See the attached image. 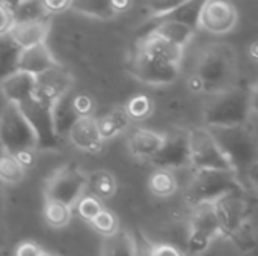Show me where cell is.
<instances>
[{
	"mask_svg": "<svg viewBox=\"0 0 258 256\" xmlns=\"http://www.w3.org/2000/svg\"><path fill=\"white\" fill-rule=\"evenodd\" d=\"M27 167L14 155L0 152V184L17 186L26 177Z\"/></svg>",
	"mask_w": 258,
	"mask_h": 256,
	"instance_id": "83f0119b",
	"label": "cell"
},
{
	"mask_svg": "<svg viewBox=\"0 0 258 256\" xmlns=\"http://www.w3.org/2000/svg\"><path fill=\"white\" fill-rule=\"evenodd\" d=\"M150 256H186L181 249H178L174 244L160 243L150 249Z\"/></svg>",
	"mask_w": 258,
	"mask_h": 256,
	"instance_id": "74e56055",
	"label": "cell"
},
{
	"mask_svg": "<svg viewBox=\"0 0 258 256\" xmlns=\"http://www.w3.org/2000/svg\"><path fill=\"white\" fill-rule=\"evenodd\" d=\"M136 50L145 53L150 57H154V59H159V60H163L168 63L181 65L186 48H183L159 35L145 32L144 36L138 41Z\"/></svg>",
	"mask_w": 258,
	"mask_h": 256,
	"instance_id": "d6986e66",
	"label": "cell"
},
{
	"mask_svg": "<svg viewBox=\"0 0 258 256\" xmlns=\"http://www.w3.org/2000/svg\"><path fill=\"white\" fill-rule=\"evenodd\" d=\"M51 29V20H33V21H14L8 32V38L18 47H30L35 44L47 42Z\"/></svg>",
	"mask_w": 258,
	"mask_h": 256,
	"instance_id": "ac0fdd59",
	"label": "cell"
},
{
	"mask_svg": "<svg viewBox=\"0 0 258 256\" xmlns=\"http://www.w3.org/2000/svg\"><path fill=\"white\" fill-rule=\"evenodd\" d=\"M88 175L74 164L56 169L47 180L44 198L68 205L74 210L77 201L86 193Z\"/></svg>",
	"mask_w": 258,
	"mask_h": 256,
	"instance_id": "9c48e42d",
	"label": "cell"
},
{
	"mask_svg": "<svg viewBox=\"0 0 258 256\" xmlns=\"http://www.w3.org/2000/svg\"><path fill=\"white\" fill-rule=\"evenodd\" d=\"M56 65H59V62L54 57L53 51L48 48L47 42L18 48L17 69H20V71L29 72V74H33L38 77V75L47 72L48 69L54 68Z\"/></svg>",
	"mask_w": 258,
	"mask_h": 256,
	"instance_id": "9a60e30c",
	"label": "cell"
},
{
	"mask_svg": "<svg viewBox=\"0 0 258 256\" xmlns=\"http://www.w3.org/2000/svg\"><path fill=\"white\" fill-rule=\"evenodd\" d=\"M14 24L12 11L3 2H0V36H6L11 26Z\"/></svg>",
	"mask_w": 258,
	"mask_h": 256,
	"instance_id": "ab89813d",
	"label": "cell"
},
{
	"mask_svg": "<svg viewBox=\"0 0 258 256\" xmlns=\"http://www.w3.org/2000/svg\"><path fill=\"white\" fill-rule=\"evenodd\" d=\"M41 2L48 15H57V14H63L65 11H70L73 0H41Z\"/></svg>",
	"mask_w": 258,
	"mask_h": 256,
	"instance_id": "8d00e7d4",
	"label": "cell"
},
{
	"mask_svg": "<svg viewBox=\"0 0 258 256\" xmlns=\"http://www.w3.org/2000/svg\"><path fill=\"white\" fill-rule=\"evenodd\" d=\"M100 256H139L133 234L127 229L118 228L113 234L104 235L101 240Z\"/></svg>",
	"mask_w": 258,
	"mask_h": 256,
	"instance_id": "603a6c76",
	"label": "cell"
},
{
	"mask_svg": "<svg viewBox=\"0 0 258 256\" xmlns=\"http://www.w3.org/2000/svg\"><path fill=\"white\" fill-rule=\"evenodd\" d=\"M74 208L77 210V214L85 220V222H91L104 207H103V204H101V201L98 199V198H95L94 195H91V193H85L79 201H77V204L74 205Z\"/></svg>",
	"mask_w": 258,
	"mask_h": 256,
	"instance_id": "836d02e7",
	"label": "cell"
},
{
	"mask_svg": "<svg viewBox=\"0 0 258 256\" xmlns=\"http://www.w3.org/2000/svg\"><path fill=\"white\" fill-rule=\"evenodd\" d=\"M70 89H73V75L59 63L47 72L38 75L35 95L54 104Z\"/></svg>",
	"mask_w": 258,
	"mask_h": 256,
	"instance_id": "2e32d148",
	"label": "cell"
},
{
	"mask_svg": "<svg viewBox=\"0 0 258 256\" xmlns=\"http://www.w3.org/2000/svg\"><path fill=\"white\" fill-rule=\"evenodd\" d=\"M124 107H125V110H127V113H128V116H130L132 121H144L154 110L153 101L150 100V97H147L144 94H139V95L132 97L125 103Z\"/></svg>",
	"mask_w": 258,
	"mask_h": 256,
	"instance_id": "1f68e13d",
	"label": "cell"
},
{
	"mask_svg": "<svg viewBox=\"0 0 258 256\" xmlns=\"http://www.w3.org/2000/svg\"><path fill=\"white\" fill-rule=\"evenodd\" d=\"M41 256H57V255H54V253H51V252H47V250H44V252L41 253Z\"/></svg>",
	"mask_w": 258,
	"mask_h": 256,
	"instance_id": "f6af8a7d",
	"label": "cell"
},
{
	"mask_svg": "<svg viewBox=\"0 0 258 256\" xmlns=\"http://www.w3.org/2000/svg\"><path fill=\"white\" fill-rule=\"evenodd\" d=\"M97 122L100 134L106 142L122 134L128 128L132 119L124 106H115L109 112H106L100 119H97Z\"/></svg>",
	"mask_w": 258,
	"mask_h": 256,
	"instance_id": "cb8c5ba5",
	"label": "cell"
},
{
	"mask_svg": "<svg viewBox=\"0 0 258 256\" xmlns=\"http://www.w3.org/2000/svg\"><path fill=\"white\" fill-rule=\"evenodd\" d=\"M42 252L44 249L35 241H23L15 247L14 256H41Z\"/></svg>",
	"mask_w": 258,
	"mask_h": 256,
	"instance_id": "f35d334b",
	"label": "cell"
},
{
	"mask_svg": "<svg viewBox=\"0 0 258 256\" xmlns=\"http://www.w3.org/2000/svg\"><path fill=\"white\" fill-rule=\"evenodd\" d=\"M36 75L15 69L0 81V94L5 98V101L20 106L33 97L36 91Z\"/></svg>",
	"mask_w": 258,
	"mask_h": 256,
	"instance_id": "e0dca14e",
	"label": "cell"
},
{
	"mask_svg": "<svg viewBox=\"0 0 258 256\" xmlns=\"http://www.w3.org/2000/svg\"><path fill=\"white\" fill-rule=\"evenodd\" d=\"M154 167H162L168 170H181L190 167L187 131L172 130L165 133V142L159 154L150 161Z\"/></svg>",
	"mask_w": 258,
	"mask_h": 256,
	"instance_id": "4fadbf2b",
	"label": "cell"
},
{
	"mask_svg": "<svg viewBox=\"0 0 258 256\" xmlns=\"http://www.w3.org/2000/svg\"><path fill=\"white\" fill-rule=\"evenodd\" d=\"M6 243H8V235H6V231H5V229L0 226V252L5 249Z\"/></svg>",
	"mask_w": 258,
	"mask_h": 256,
	"instance_id": "7bdbcfd3",
	"label": "cell"
},
{
	"mask_svg": "<svg viewBox=\"0 0 258 256\" xmlns=\"http://www.w3.org/2000/svg\"><path fill=\"white\" fill-rule=\"evenodd\" d=\"M148 189L157 198H169L178 190V181L175 172L156 167L148 178Z\"/></svg>",
	"mask_w": 258,
	"mask_h": 256,
	"instance_id": "4316f807",
	"label": "cell"
},
{
	"mask_svg": "<svg viewBox=\"0 0 258 256\" xmlns=\"http://www.w3.org/2000/svg\"><path fill=\"white\" fill-rule=\"evenodd\" d=\"M248 56H249V59H251V62L252 63H257V59H258V42L254 39L251 44H249V47H248Z\"/></svg>",
	"mask_w": 258,
	"mask_h": 256,
	"instance_id": "60d3db41",
	"label": "cell"
},
{
	"mask_svg": "<svg viewBox=\"0 0 258 256\" xmlns=\"http://www.w3.org/2000/svg\"><path fill=\"white\" fill-rule=\"evenodd\" d=\"M5 210H6V198H5L3 186L0 184V219H2V216L5 213Z\"/></svg>",
	"mask_w": 258,
	"mask_h": 256,
	"instance_id": "b9f144b4",
	"label": "cell"
},
{
	"mask_svg": "<svg viewBox=\"0 0 258 256\" xmlns=\"http://www.w3.org/2000/svg\"><path fill=\"white\" fill-rule=\"evenodd\" d=\"M237 20V8L230 0H204L198 17V29L212 35H225L236 27Z\"/></svg>",
	"mask_w": 258,
	"mask_h": 256,
	"instance_id": "7c38bea8",
	"label": "cell"
},
{
	"mask_svg": "<svg viewBox=\"0 0 258 256\" xmlns=\"http://www.w3.org/2000/svg\"><path fill=\"white\" fill-rule=\"evenodd\" d=\"M14 21H33V20H45L51 18L42 6L41 0H23L12 9Z\"/></svg>",
	"mask_w": 258,
	"mask_h": 256,
	"instance_id": "f546056e",
	"label": "cell"
},
{
	"mask_svg": "<svg viewBox=\"0 0 258 256\" xmlns=\"http://www.w3.org/2000/svg\"><path fill=\"white\" fill-rule=\"evenodd\" d=\"M187 2L189 0H145L144 8H145V12L150 15V18L157 20V18L171 15Z\"/></svg>",
	"mask_w": 258,
	"mask_h": 256,
	"instance_id": "d6a6232c",
	"label": "cell"
},
{
	"mask_svg": "<svg viewBox=\"0 0 258 256\" xmlns=\"http://www.w3.org/2000/svg\"><path fill=\"white\" fill-rule=\"evenodd\" d=\"M0 151L17 157L26 167L35 161L36 136L18 104L5 101L0 107Z\"/></svg>",
	"mask_w": 258,
	"mask_h": 256,
	"instance_id": "277c9868",
	"label": "cell"
},
{
	"mask_svg": "<svg viewBox=\"0 0 258 256\" xmlns=\"http://www.w3.org/2000/svg\"><path fill=\"white\" fill-rule=\"evenodd\" d=\"M86 192L98 198L100 201H106L115 196L116 193V180L115 177L104 169L94 170L88 175Z\"/></svg>",
	"mask_w": 258,
	"mask_h": 256,
	"instance_id": "484cf974",
	"label": "cell"
},
{
	"mask_svg": "<svg viewBox=\"0 0 258 256\" xmlns=\"http://www.w3.org/2000/svg\"><path fill=\"white\" fill-rule=\"evenodd\" d=\"M192 208L194 214L190 217L184 255L203 256L218 237H222V229L213 204H201Z\"/></svg>",
	"mask_w": 258,
	"mask_h": 256,
	"instance_id": "52a82bcc",
	"label": "cell"
},
{
	"mask_svg": "<svg viewBox=\"0 0 258 256\" xmlns=\"http://www.w3.org/2000/svg\"><path fill=\"white\" fill-rule=\"evenodd\" d=\"M18 47L6 36H0V81L17 69Z\"/></svg>",
	"mask_w": 258,
	"mask_h": 256,
	"instance_id": "4dcf8cb0",
	"label": "cell"
},
{
	"mask_svg": "<svg viewBox=\"0 0 258 256\" xmlns=\"http://www.w3.org/2000/svg\"><path fill=\"white\" fill-rule=\"evenodd\" d=\"M0 2H3L6 6H9V8L12 9L14 6H17V5H18L20 2H23V0H0Z\"/></svg>",
	"mask_w": 258,
	"mask_h": 256,
	"instance_id": "ee69618b",
	"label": "cell"
},
{
	"mask_svg": "<svg viewBox=\"0 0 258 256\" xmlns=\"http://www.w3.org/2000/svg\"><path fill=\"white\" fill-rule=\"evenodd\" d=\"M236 190H246V187L231 170H194L184 189V201L190 207L215 204L222 196Z\"/></svg>",
	"mask_w": 258,
	"mask_h": 256,
	"instance_id": "5b68a950",
	"label": "cell"
},
{
	"mask_svg": "<svg viewBox=\"0 0 258 256\" xmlns=\"http://www.w3.org/2000/svg\"><path fill=\"white\" fill-rule=\"evenodd\" d=\"M197 30L198 29H195L180 20H175L172 17H163V18H157L156 24L147 32L159 35V36L186 48L189 45V42L192 41V38L195 36Z\"/></svg>",
	"mask_w": 258,
	"mask_h": 256,
	"instance_id": "7402d4cb",
	"label": "cell"
},
{
	"mask_svg": "<svg viewBox=\"0 0 258 256\" xmlns=\"http://www.w3.org/2000/svg\"><path fill=\"white\" fill-rule=\"evenodd\" d=\"M180 66L175 63H168L154 57L147 56L145 53L136 50L132 59V74L141 83L148 86L162 88L175 83L180 77Z\"/></svg>",
	"mask_w": 258,
	"mask_h": 256,
	"instance_id": "30bf717a",
	"label": "cell"
},
{
	"mask_svg": "<svg viewBox=\"0 0 258 256\" xmlns=\"http://www.w3.org/2000/svg\"><path fill=\"white\" fill-rule=\"evenodd\" d=\"M21 112L29 121L38 143V151H54L60 148L62 139L56 134L53 121V103L33 94L32 98L20 104Z\"/></svg>",
	"mask_w": 258,
	"mask_h": 256,
	"instance_id": "ba28073f",
	"label": "cell"
},
{
	"mask_svg": "<svg viewBox=\"0 0 258 256\" xmlns=\"http://www.w3.org/2000/svg\"><path fill=\"white\" fill-rule=\"evenodd\" d=\"M67 137L79 151L88 154H98L103 151L104 139L100 134L98 122L95 116L79 118L67 133Z\"/></svg>",
	"mask_w": 258,
	"mask_h": 256,
	"instance_id": "5bb4252c",
	"label": "cell"
},
{
	"mask_svg": "<svg viewBox=\"0 0 258 256\" xmlns=\"http://www.w3.org/2000/svg\"><path fill=\"white\" fill-rule=\"evenodd\" d=\"M239 84V60L234 47L225 42L207 45L198 56L189 77V88L195 92L216 95Z\"/></svg>",
	"mask_w": 258,
	"mask_h": 256,
	"instance_id": "6da1fadb",
	"label": "cell"
},
{
	"mask_svg": "<svg viewBox=\"0 0 258 256\" xmlns=\"http://www.w3.org/2000/svg\"><path fill=\"white\" fill-rule=\"evenodd\" d=\"M207 128L210 130L222 152L228 158L230 164L233 166V170L245 186V180H248L257 167L258 145L254 127L248 122L230 127Z\"/></svg>",
	"mask_w": 258,
	"mask_h": 256,
	"instance_id": "3957f363",
	"label": "cell"
},
{
	"mask_svg": "<svg viewBox=\"0 0 258 256\" xmlns=\"http://www.w3.org/2000/svg\"><path fill=\"white\" fill-rule=\"evenodd\" d=\"M213 207L222 229V235L233 237L239 229L248 225L251 205L246 198V190L231 192L218 199Z\"/></svg>",
	"mask_w": 258,
	"mask_h": 256,
	"instance_id": "8fae6325",
	"label": "cell"
},
{
	"mask_svg": "<svg viewBox=\"0 0 258 256\" xmlns=\"http://www.w3.org/2000/svg\"><path fill=\"white\" fill-rule=\"evenodd\" d=\"M73 217V208L65 204L45 199L44 202V219L51 228H65Z\"/></svg>",
	"mask_w": 258,
	"mask_h": 256,
	"instance_id": "f1b7e54d",
	"label": "cell"
},
{
	"mask_svg": "<svg viewBox=\"0 0 258 256\" xmlns=\"http://www.w3.org/2000/svg\"><path fill=\"white\" fill-rule=\"evenodd\" d=\"M190 167L194 170H233L228 158L207 127L187 130ZM236 174V172H234Z\"/></svg>",
	"mask_w": 258,
	"mask_h": 256,
	"instance_id": "8992f818",
	"label": "cell"
},
{
	"mask_svg": "<svg viewBox=\"0 0 258 256\" xmlns=\"http://www.w3.org/2000/svg\"><path fill=\"white\" fill-rule=\"evenodd\" d=\"M74 104H73V91L70 89L67 94H63L54 104H53V121H54V130L56 134L62 139L67 136L71 125L79 119Z\"/></svg>",
	"mask_w": 258,
	"mask_h": 256,
	"instance_id": "d4e9b609",
	"label": "cell"
},
{
	"mask_svg": "<svg viewBox=\"0 0 258 256\" xmlns=\"http://www.w3.org/2000/svg\"><path fill=\"white\" fill-rule=\"evenodd\" d=\"M73 104H74V109H76V112H77V115L80 118L94 116L95 104H94V100L89 95H86V94H74L73 92Z\"/></svg>",
	"mask_w": 258,
	"mask_h": 256,
	"instance_id": "d590c367",
	"label": "cell"
},
{
	"mask_svg": "<svg viewBox=\"0 0 258 256\" xmlns=\"http://www.w3.org/2000/svg\"><path fill=\"white\" fill-rule=\"evenodd\" d=\"M165 142V133H159L148 128H136L127 140L128 151L138 160L150 163L162 149Z\"/></svg>",
	"mask_w": 258,
	"mask_h": 256,
	"instance_id": "44dd1931",
	"label": "cell"
},
{
	"mask_svg": "<svg viewBox=\"0 0 258 256\" xmlns=\"http://www.w3.org/2000/svg\"><path fill=\"white\" fill-rule=\"evenodd\" d=\"M203 110L206 127H230L239 124H252L257 113V88L240 86L210 95Z\"/></svg>",
	"mask_w": 258,
	"mask_h": 256,
	"instance_id": "7a4b0ae2",
	"label": "cell"
},
{
	"mask_svg": "<svg viewBox=\"0 0 258 256\" xmlns=\"http://www.w3.org/2000/svg\"><path fill=\"white\" fill-rule=\"evenodd\" d=\"M133 0H73L71 11L97 20H112L125 14Z\"/></svg>",
	"mask_w": 258,
	"mask_h": 256,
	"instance_id": "ffe728a7",
	"label": "cell"
},
{
	"mask_svg": "<svg viewBox=\"0 0 258 256\" xmlns=\"http://www.w3.org/2000/svg\"><path fill=\"white\" fill-rule=\"evenodd\" d=\"M89 223H91V226H92L101 237L109 235V234H113V232L119 228L116 216H115L112 211L106 210V208H103V210H101Z\"/></svg>",
	"mask_w": 258,
	"mask_h": 256,
	"instance_id": "e575fe53",
	"label": "cell"
}]
</instances>
